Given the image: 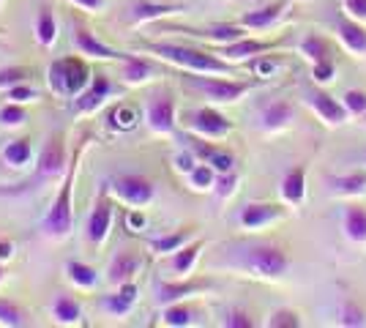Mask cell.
I'll use <instances>...</instances> for the list:
<instances>
[{"label": "cell", "mask_w": 366, "mask_h": 328, "mask_svg": "<svg viewBox=\"0 0 366 328\" xmlns=\"http://www.w3.org/2000/svg\"><path fill=\"white\" fill-rule=\"evenodd\" d=\"M151 52H156L162 61L175 63L186 71H205V74H235L232 63L216 58L205 49L181 47V44H148Z\"/></svg>", "instance_id": "obj_1"}, {"label": "cell", "mask_w": 366, "mask_h": 328, "mask_svg": "<svg viewBox=\"0 0 366 328\" xmlns=\"http://www.w3.org/2000/svg\"><path fill=\"white\" fill-rule=\"evenodd\" d=\"M76 161H79V154H74V161L69 164V170L63 175V184H61V192H58V197L52 200V208L46 211L44 217V233L49 238H66L69 230H71V222H74V205H71V189H74V181H76Z\"/></svg>", "instance_id": "obj_2"}, {"label": "cell", "mask_w": 366, "mask_h": 328, "mask_svg": "<svg viewBox=\"0 0 366 328\" xmlns=\"http://www.w3.org/2000/svg\"><path fill=\"white\" fill-rule=\"evenodd\" d=\"M93 79L91 69L79 58H63L49 66V85L63 96H79Z\"/></svg>", "instance_id": "obj_3"}, {"label": "cell", "mask_w": 366, "mask_h": 328, "mask_svg": "<svg viewBox=\"0 0 366 328\" xmlns=\"http://www.w3.org/2000/svg\"><path fill=\"white\" fill-rule=\"evenodd\" d=\"M287 266H290L287 254L279 249V247H271V244H257V247L246 249L244 254V268H249L257 277H265V279L285 277Z\"/></svg>", "instance_id": "obj_4"}, {"label": "cell", "mask_w": 366, "mask_h": 328, "mask_svg": "<svg viewBox=\"0 0 366 328\" xmlns=\"http://www.w3.org/2000/svg\"><path fill=\"white\" fill-rule=\"evenodd\" d=\"M107 189L123 200L126 205H134V208H142L153 200V184L145 178V175H137V172H123V175H115L107 184Z\"/></svg>", "instance_id": "obj_5"}, {"label": "cell", "mask_w": 366, "mask_h": 328, "mask_svg": "<svg viewBox=\"0 0 366 328\" xmlns=\"http://www.w3.org/2000/svg\"><path fill=\"white\" fill-rule=\"evenodd\" d=\"M186 82L205 94L214 101H238L241 96L249 91V82H238V79H214V77H186Z\"/></svg>", "instance_id": "obj_6"}, {"label": "cell", "mask_w": 366, "mask_h": 328, "mask_svg": "<svg viewBox=\"0 0 366 328\" xmlns=\"http://www.w3.org/2000/svg\"><path fill=\"white\" fill-rule=\"evenodd\" d=\"M66 170V145H63V137L55 134L44 142L41 154H39V164H36V184L41 181H52L58 178L61 172Z\"/></svg>", "instance_id": "obj_7"}, {"label": "cell", "mask_w": 366, "mask_h": 328, "mask_svg": "<svg viewBox=\"0 0 366 328\" xmlns=\"http://www.w3.org/2000/svg\"><path fill=\"white\" fill-rule=\"evenodd\" d=\"M107 192V187L99 192V197L91 208V217H88V224H85V238L91 244H102L109 233V224H112V203H109Z\"/></svg>", "instance_id": "obj_8"}, {"label": "cell", "mask_w": 366, "mask_h": 328, "mask_svg": "<svg viewBox=\"0 0 366 328\" xmlns=\"http://www.w3.org/2000/svg\"><path fill=\"white\" fill-rule=\"evenodd\" d=\"M145 118H148L153 131L169 134L175 129V99L169 94L151 96L148 99V107H145Z\"/></svg>", "instance_id": "obj_9"}, {"label": "cell", "mask_w": 366, "mask_h": 328, "mask_svg": "<svg viewBox=\"0 0 366 328\" xmlns=\"http://www.w3.org/2000/svg\"><path fill=\"white\" fill-rule=\"evenodd\" d=\"M189 129L202 137H222V134L232 131V121H227L222 112L211 107H199L189 115Z\"/></svg>", "instance_id": "obj_10"}, {"label": "cell", "mask_w": 366, "mask_h": 328, "mask_svg": "<svg viewBox=\"0 0 366 328\" xmlns=\"http://www.w3.org/2000/svg\"><path fill=\"white\" fill-rule=\"evenodd\" d=\"M109 91H112V82H109V77L104 74V71H96V74H93V79L88 82V88L76 96L74 109H76V112H93L99 104H104V99L109 96Z\"/></svg>", "instance_id": "obj_11"}, {"label": "cell", "mask_w": 366, "mask_h": 328, "mask_svg": "<svg viewBox=\"0 0 366 328\" xmlns=\"http://www.w3.org/2000/svg\"><path fill=\"white\" fill-rule=\"evenodd\" d=\"M74 47L79 55H88V58H99V61H123L126 55L118 49L102 44L88 28H74Z\"/></svg>", "instance_id": "obj_12"}, {"label": "cell", "mask_w": 366, "mask_h": 328, "mask_svg": "<svg viewBox=\"0 0 366 328\" xmlns=\"http://www.w3.org/2000/svg\"><path fill=\"white\" fill-rule=\"evenodd\" d=\"M142 268V257L134 254V252H118L109 263L107 279L112 284H123V282H132V277Z\"/></svg>", "instance_id": "obj_13"}, {"label": "cell", "mask_w": 366, "mask_h": 328, "mask_svg": "<svg viewBox=\"0 0 366 328\" xmlns=\"http://www.w3.org/2000/svg\"><path fill=\"white\" fill-rule=\"evenodd\" d=\"M309 104H312L315 112L320 115L322 121H328V124H345L347 115H350L345 104H339L334 96L322 94V91H315V94L309 96Z\"/></svg>", "instance_id": "obj_14"}, {"label": "cell", "mask_w": 366, "mask_h": 328, "mask_svg": "<svg viewBox=\"0 0 366 328\" xmlns=\"http://www.w3.org/2000/svg\"><path fill=\"white\" fill-rule=\"evenodd\" d=\"M282 217V208L274 203H249L241 211V224H244L246 230H257L262 224H268V222H274V219Z\"/></svg>", "instance_id": "obj_15"}, {"label": "cell", "mask_w": 366, "mask_h": 328, "mask_svg": "<svg viewBox=\"0 0 366 328\" xmlns=\"http://www.w3.org/2000/svg\"><path fill=\"white\" fill-rule=\"evenodd\" d=\"M268 49H276V44H271V41L238 39V41L222 44L219 55H224V61H244V58H252V55H262V52H268Z\"/></svg>", "instance_id": "obj_16"}, {"label": "cell", "mask_w": 366, "mask_h": 328, "mask_svg": "<svg viewBox=\"0 0 366 328\" xmlns=\"http://www.w3.org/2000/svg\"><path fill=\"white\" fill-rule=\"evenodd\" d=\"M199 287H205V284H199V282H159L156 284V301L159 304H175L181 298L197 293Z\"/></svg>", "instance_id": "obj_17"}, {"label": "cell", "mask_w": 366, "mask_h": 328, "mask_svg": "<svg viewBox=\"0 0 366 328\" xmlns=\"http://www.w3.org/2000/svg\"><path fill=\"white\" fill-rule=\"evenodd\" d=\"M285 9H287V0H279V3H271V6H262V9H257V11H249V14L241 16L238 25H241V28H268L271 22H276V19L282 16Z\"/></svg>", "instance_id": "obj_18"}, {"label": "cell", "mask_w": 366, "mask_h": 328, "mask_svg": "<svg viewBox=\"0 0 366 328\" xmlns=\"http://www.w3.org/2000/svg\"><path fill=\"white\" fill-rule=\"evenodd\" d=\"M137 284L134 282H123L118 284V293H112V296H104V307H107L112 314H126L132 307H134V301H137Z\"/></svg>", "instance_id": "obj_19"}, {"label": "cell", "mask_w": 366, "mask_h": 328, "mask_svg": "<svg viewBox=\"0 0 366 328\" xmlns=\"http://www.w3.org/2000/svg\"><path fill=\"white\" fill-rule=\"evenodd\" d=\"M306 194V167H292L282 181V197L290 205H298Z\"/></svg>", "instance_id": "obj_20"}, {"label": "cell", "mask_w": 366, "mask_h": 328, "mask_svg": "<svg viewBox=\"0 0 366 328\" xmlns=\"http://www.w3.org/2000/svg\"><path fill=\"white\" fill-rule=\"evenodd\" d=\"M339 39L350 52H366V28L355 19H339Z\"/></svg>", "instance_id": "obj_21"}, {"label": "cell", "mask_w": 366, "mask_h": 328, "mask_svg": "<svg viewBox=\"0 0 366 328\" xmlns=\"http://www.w3.org/2000/svg\"><path fill=\"white\" fill-rule=\"evenodd\" d=\"M36 39L41 47H52L58 39V19L52 14V9H46V6H41L39 16H36Z\"/></svg>", "instance_id": "obj_22"}, {"label": "cell", "mask_w": 366, "mask_h": 328, "mask_svg": "<svg viewBox=\"0 0 366 328\" xmlns=\"http://www.w3.org/2000/svg\"><path fill=\"white\" fill-rule=\"evenodd\" d=\"M199 249H202V241H194V244H183L178 252H172V260H169V268L175 271V274H181V277H186L192 268H194V263H197L199 257Z\"/></svg>", "instance_id": "obj_23"}, {"label": "cell", "mask_w": 366, "mask_h": 328, "mask_svg": "<svg viewBox=\"0 0 366 328\" xmlns=\"http://www.w3.org/2000/svg\"><path fill=\"white\" fill-rule=\"evenodd\" d=\"M52 317L61 326H74V323H79V317H82V307L71 296H63L61 293V296L55 298V304H52Z\"/></svg>", "instance_id": "obj_24"}, {"label": "cell", "mask_w": 366, "mask_h": 328, "mask_svg": "<svg viewBox=\"0 0 366 328\" xmlns=\"http://www.w3.org/2000/svg\"><path fill=\"white\" fill-rule=\"evenodd\" d=\"M287 121H292V104L285 101V99H279V101H274V104H268V107L262 109V126L271 129V131L287 126Z\"/></svg>", "instance_id": "obj_25"}, {"label": "cell", "mask_w": 366, "mask_h": 328, "mask_svg": "<svg viewBox=\"0 0 366 328\" xmlns=\"http://www.w3.org/2000/svg\"><path fill=\"white\" fill-rule=\"evenodd\" d=\"M31 140L28 137H19V140H11L3 145V159H6V164H11V167H25L28 161H31Z\"/></svg>", "instance_id": "obj_26"}, {"label": "cell", "mask_w": 366, "mask_h": 328, "mask_svg": "<svg viewBox=\"0 0 366 328\" xmlns=\"http://www.w3.org/2000/svg\"><path fill=\"white\" fill-rule=\"evenodd\" d=\"M153 74V66L145 58H137V55H126L123 58V79L129 85H137V82H145V79Z\"/></svg>", "instance_id": "obj_27"}, {"label": "cell", "mask_w": 366, "mask_h": 328, "mask_svg": "<svg viewBox=\"0 0 366 328\" xmlns=\"http://www.w3.org/2000/svg\"><path fill=\"white\" fill-rule=\"evenodd\" d=\"M66 277H69V282H74L76 287H96L99 284L96 268L88 266V263H79V260H69L66 263Z\"/></svg>", "instance_id": "obj_28"}, {"label": "cell", "mask_w": 366, "mask_h": 328, "mask_svg": "<svg viewBox=\"0 0 366 328\" xmlns=\"http://www.w3.org/2000/svg\"><path fill=\"white\" fill-rule=\"evenodd\" d=\"M345 233L352 241H366V208L361 205H350L345 211Z\"/></svg>", "instance_id": "obj_29"}, {"label": "cell", "mask_w": 366, "mask_h": 328, "mask_svg": "<svg viewBox=\"0 0 366 328\" xmlns=\"http://www.w3.org/2000/svg\"><path fill=\"white\" fill-rule=\"evenodd\" d=\"M189 33L199 36V39H208V41H219V44H229V41L244 39L241 25H219V28H208V31H189Z\"/></svg>", "instance_id": "obj_30"}, {"label": "cell", "mask_w": 366, "mask_h": 328, "mask_svg": "<svg viewBox=\"0 0 366 328\" xmlns=\"http://www.w3.org/2000/svg\"><path fill=\"white\" fill-rule=\"evenodd\" d=\"M189 235H192V230H178V233L164 235V238H156V241H151V249L156 254H172L189 241Z\"/></svg>", "instance_id": "obj_31"}, {"label": "cell", "mask_w": 366, "mask_h": 328, "mask_svg": "<svg viewBox=\"0 0 366 328\" xmlns=\"http://www.w3.org/2000/svg\"><path fill=\"white\" fill-rule=\"evenodd\" d=\"M25 323H28V320H25V312L16 307L14 301H9V298H0V326L22 328Z\"/></svg>", "instance_id": "obj_32"}, {"label": "cell", "mask_w": 366, "mask_h": 328, "mask_svg": "<svg viewBox=\"0 0 366 328\" xmlns=\"http://www.w3.org/2000/svg\"><path fill=\"white\" fill-rule=\"evenodd\" d=\"M162 323L169 328H183L192 323V309L189 307H183V304H167V309L162 312Z\"/></svg>", "instance_id": "obj_33"}, {"label": "cell", "mask_w": 366, "mask_h": 328, "mask_svg": "<svg viewBox=\"0 0 366 328\" xmlns=\"http://www.w3.org/2000/svg\"><path fill=\"white\" fill-rule=\"evenodd\" d=\"M334 189L342 194H361L366 189V172H350L345 178H334Z\"/></svg>", "instance_id": "obj_34"}, {"label": "cell", "mask_w": 366, "mask_h": 328, "mask_svg": "<svg viewBox=\"0 0 366 328\" xmlns=\"http://www.w3.org/2000/svg\"><path fill=\"white\" fill-rule=\"evenodd\" d=\"M189 184L194 189H211L216 184V170L205 161V164H197L194 170L189 172Z\"/></svg>", "instance_id": "obj_35"}, {"label": "cell", "mask_w": 366, "mask_h": 328, "mask_svg": "<svg viewBox=\"0 0 366 328\" xmlns=\"http://www.w3.org/2000/svg\"><path fill=\"white\" fill-rule=\"evenodd\" d=\"M301 49H304V55L312 63H320V61L328 58V47H325V41H322L320 36H315V33H312V36H306Z\"/></svg>", "instance_id": "obj_36"}, {"label": "cell", "mask_w": 366, "mask_h": 328, "mask_svg": "<svg viewBox=\"0 0 366 328\" xmlns=\"http://www.w3.org/2000/svg\"><path fill=\"white\" fill-rule=\"evenodd\" d=\"M25 118H28V112H25L22 104H16V101H9L6 107H0V124L3 126H19Z\"/></svg>", "instance_id": "obj_37"}, {"label": "cell", "mask_w": 366, "mask_h": 328, "mask_svg": "<svg viewBox=\"0 0 366 328\" xmlns=\"http://www.w3.org/2000/svg\"><path fill=\"white\" fill-rule=\"evenodd\" d=\"M31 77V71L25 66H11V69H0V88H11Z\"/></svg>", "instance_id": "obj_38"}, {"label": "cell", "mask_w": 366, "mask_h": 328, "mask_svg": "<svg viewBox=\"0 0 366 328\" xmlns=\"http://www.w3.org/2000/svg\"><path fill=\"white\" fill-rule=\"evenodd\" d=\"M342 326H350V328L366 326V312L361 307H355L352 301H347V304L342 307Z\"/></svg>", "instance_id": "obj_39"}, {"label": "cell", "mask_w": 366, "mask_h": 328, "mask_svg": "<svg viewBox=\"0 0 366 328\" xmlns=\"http://www.w3.org/2000/svg\"><path fill=\"white\" fill-rule=\"evenodd\" d=\"M6 96H9V101L25 104V101H33V99H39V91H36V88H31L28 82H19V85H11V88H6Z\"/></svg>", "instance_id": "obj_40"}, {"label": "cell", "mask_w": 366, "mask_h": 328, "mask_svg": "<svg viewBox=\"0 0 366 328\" xmlns=\"http://www.w3.org/2000/svg\"><path fill=\"white\" fill-rule=\"evenodd\" d=\"M268 326L271 328H298L301 326V317L290 309H279V312L271 314V320H268Z\"/></svg>", "instance_id": "obj_41"}, {"label": "cell", "mask_w": 366, "mask_h": 328, "mask_svg": "<svg viewBox=\"0 0 366 328\" xmlns=\"http://www.w3.org/2000/svg\"><path fill=\"white\" fill-rule=\"evenodd\" d=\"M205 161H208L216 172H232V167H235V156L227 154V151H219V148H216L214 154L205 159Z\"/></svg>", "instance_id": "obj_42"}, {"label": "cell", "mask_w": 366, "mask_h": 328, "mask_svg": "<svg viewBox=\"0 0 366 328\" xmlns=\"http://www.w3.org/2000/svg\"><path fill=\"white\" fill-rule=\"evenodd\" d=\"M342 104H345L347 112H352V115H364L366 112V94L364 91H347L345 99H342Z\"/></svg>", "instance_id": "obj_43"}, {"label": "cell", "mask_w": 366, "mask_h": 328, "mask_svg": "<svg viewBox=\"0 0 366 328\" xmlns=\"http://www.w3.org/2000/svg\"><path fill=\"white\" fill-rule=\"evenodd\" d=\"M235 184H238V178H235V172H216V194L219 197H227V194H232V189H235Z\"/></svg>", "instance_id": "obj_44"}, {"label": "cell", "mask_w": 366, "mask_h": 328, "mask_svg": "<svg viewBox=\"0 0 366 328\" xmlns=\"http://www.w3.org/2000/svg\"><path fill=\"white\" fill-rule=\"evenodd\" d=\"M224 326L227 328H252L254 323H252V317H249L244 309H229V312L224 314Z\"/></svg>", "instance_id": "obj_45"}, {"label": "cell", "mask_w": 366, "mask_h": 328, "mask_svg": "<svg viewBox=\"0 0 366 328\" xmlns=\"http://www.w3.org/2000/svg\"><path fill=\"white\" fill-rule=\"evenodd\" d=\"M172 11V6H151V3H142L134 9V19H153V16H162Z\"/></svg>", "instance_id": "obj_46"}, {"label": "cell", "mask_w": 366, "mask_h": 328, "mask_svg": "<svg viewBox=\"0 0 366 328\" xmlns=\"http://www.w3.org/2000/svg\"><path fill=\"white\" fill-rule=\"evenodd\" d=\"M109 121H112V126H118V121H121L123 129H129V126L134 124V112H132V109L118 107V109H112V112H109Z\"/></svg>", "instance_id": "obj_47"}, {"label": "cell", "mask_w": 366, "mask_h": 328, "mask_svg": "<svg viewBox=\"0 0 366 328\" xmlns=\"http://www.w3.org/2000/svg\"><path fill=\"white\" fill-rule=\"evenodd\" d=\"M315 79L317 82H331L334 79V63L328 61H320V63H315Z\"/></svg>", "instance_id": "obj_48"}, {"label": "cell", "mask_w": 366, "mask_h": 328, "mask_svg": "<svg viewBox=\"0 0 366 328\" xmlns=\"http://www.w3.org/2000/svg\"><path fill=\"white\" fill-rule=\"evenodd\" d=\"M345 9L352 19H366V0H345Z\"/></svg>", "instance_id": "obj_49"}, {"label": "cell", "mask_w": 366, "mask_h": 328, "mask_svg": "<svg viewBox=\"0 0 366 328\" xmlns=\"http://www.w3.org/2000/svg\"><path fill=\"white\" fill-rule=\"evenodd\" d=\"M175 167H178L181 172H186V175H189V172H192L194 167H197V164H194V154H189V151H183V154H178V156H175Z\"/></svg>", "instance_id": "obj_50"}, {"label": "cell", "mask_w": 366, "mask_h": 328, "mask_svg": "<svg viewBox=\"0 0 366 328\" xmlns=\"http://www.w3.org/2000/svg\"><path fill=\"white\" fill-rule=\"evenodd\" d=\"M71 3H76V6H82V9H88V11H102L107 0H71Z\"/></svg>", "instance_id": "obj_51"}, {"label": "cell", "mask_w": 366, "mask_h": 328, "mask_svg": "<svg viewBox=\"0 0 366 328\" xmlns=\"http://www.w3.org/2000/svg\"><path fill=\"white\" fill-rule=\"evenodd\" d=\"M11 254H14V247L6 244V241H0V260H6V257H11Z\"/></svg>", "instance_id": "obj_52"}, {"label": "cell", "mask_w": 366, "mask_h": 328, "mask_svg": "<svg viewBox=\"0 0 366 328\" xmlns=\"http://www.w3.org/2000/svg\"><path fill=\"white\" fill-rule=\"evenodd\" d=\"M129 224H132V227H142V217H137V214H132V219H129Z\"/></svg>", "instance_id": "obj_53"}, {"label": "cell", "mask_w": 366, "mask_h": 328, "mask_svg": "<svg viewBox=\"0 0 366 328\" xmlns=\"http://www.w3.org/2000/svg\"><path fill=\"white\" fill-rule=\"evenodd\" d=\"M0 282H3V268H0Z\"/></svg>", "instance_id": "obj_54"}]
</instances>
